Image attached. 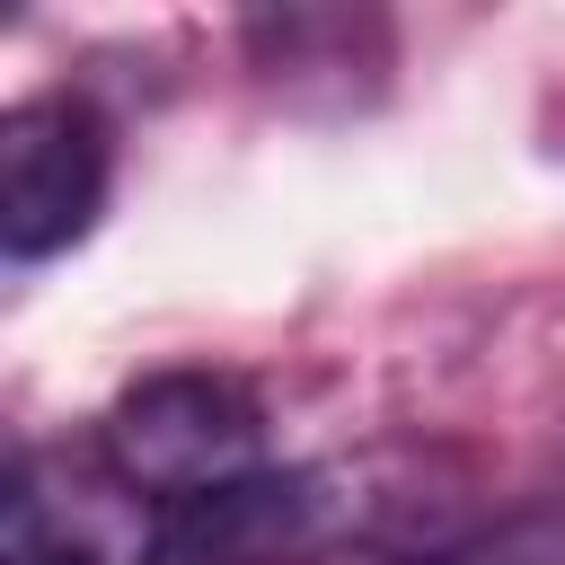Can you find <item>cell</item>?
<instances>
[{"label": "cell", "mask_w": 565, "mask_h": 565, "mask_svg": "<svg viewBox=\"0 0 565 565\" xmlns=\"http://www.w3.org/2000/svg\"><path fill=\"white\" fill-rule=\"evenodd\" d=\"M0 565H88V547H79L71 530H53V521H44V494H35V477H26V468L9 477V530H0Z\"/></svg>", "instance_id": "obj_5"}, {"label": "cell", "mask_w": 565, "mask_h": 565, "mask_svg": "<svg viewBox=\"0 0 565 565\" xmlns=\"http://www.w3.org/2000/svg\"><path fill=\"white\" fill-rule=\"evenodd\" d=\"M106 203V124L79 97H18L0 115V247L18 265L88 238Z\"/></svg>", "instance_id": "obj_2"}, {"label": "cell", "mask_w": 565, "mask_h": 565, "mask_svg": "<svg viewBox=\"0 0 565 565\" xmlns=\"http://www.w3.org/2000/svg\"><path fill=\"white\" fill-rule=\"evenodd\" d=\"M97 433H106V468L132 494L185 503V494H212V486H230V477L256 468L265 406L230 371H159L141 388H124Z\"/></svg>", "instance_id": "obj_1"}, {"label": "cell", "mask_w": 565, "mask_h": 565, "mask_svg": "<svg viewBox=\"0 0 565 565\" xmlns=\"http://www.w3.org/2000/svg\"><path fill=\"white\" fill-rule=\"evenodd\" d=\"M327 530V486L309 468H247L212 494L159 503L141 565H291Z\"/></svg>", "instance_id": "obj_3"}, {"label": "cell", "mask_w": 565, "mask_h": 565, "mask_svg": "<svg viewBox=\"0 0 565 565\" xmlns=\"http://www.w3.org/2000/svg\"><path fill=\"white\" fill-rule=\"evenodd\" d=\"M406 565H565V521H503V530H477V539L406 556Z\"/></svg>", "instance_id": "obj_4"}]
</instances>
